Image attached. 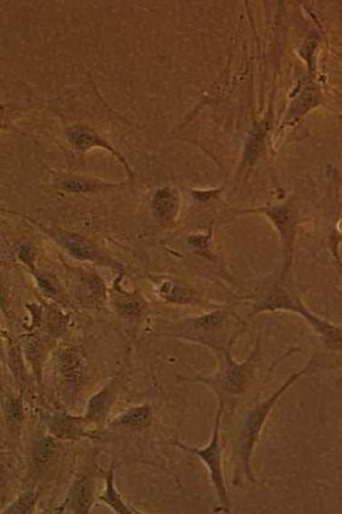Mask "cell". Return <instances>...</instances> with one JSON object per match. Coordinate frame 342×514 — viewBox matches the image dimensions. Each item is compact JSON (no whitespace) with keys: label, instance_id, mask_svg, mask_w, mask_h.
<instances>
[{"label":"cell","instance_id":"6da1fadb","mask_svg":"<svg viewBox=\"0 0 342 514\" xmlns=\"http://www.w3.org/2000/svg\"><path fill=\"white\" fill-rule=\"evenodd\" d=\"M233 346L234 344H230L217 354L219 369L212 374L193 378L178 377V381L203 384L215 393L224 409L226 406L233 407L251 393L262 378V335L259 334L257 337L251 354L244 362H235L231 357Z\"/></svg>","mask_w":342,"mask_h":514},{"label":"cell","instance_id":"7a4b0ae2","mask_svg":"<svg viewBox=\"0 0 342 514\" xmlns=\"http://www.w3.org/2000/svg\"><path fill=\"white\" fill-rule=\"evenodd\" d=\"M318 364V355L315 354L303 369L290 374L269 398L255 403V405L246 411L245 416L242 417L240 424H239L238 434L234 442V486H241L246 480L249 482L257 483L251 466L252 454L257 442L259 441L260 434H262L264 424H266L268 417L270 416L271 410L274 409L281 396L294 383H297L301 377L307 376L311 371H314Z\"/></svg>","mask_w":342,"mask_h":514},{"label":"cell","instance_id":"3957f363","mask_svg":"<svg viewBox=\"0 0 342 514\" xmlns=\"http://www.w3.org/2000/svg\"><path fill=\"white\" fill-rule=\"evenodd\" d=\"M248 330V325L230 306H223L208 314L172 322L163 325L156 336L175 337L201 344L219 354Z\"/></svg>","mask_w":342,"mask_h":514},{"label":"cell","instance_id":"277c9868","mask_svg":"<svg viewBox=\"0 0 342 514\" xmlns=\"http://www.w3.org/2000/svg\"><path fill=\"white\" fill-rule=\"evenodd\" d=\"M268 312H290L299 315L308 323L326 350L342 352V326L333 325L308 310L300 296L286 287L285 282L278 280L260 293L252 304L249 317Z\"/></svg>","mask_w":342,"mask_h":514},{"label":"cell","instance_id":"5b68a950","mask_svg":"<svg viewBox=\"0 0 342 514\" xmlns=\"http://www.w3.org/2000/svg\"><path fill=\"white\" fill-rule=\"evenodd\" d=\"M259 212L267 216L278 231L279 245L282 252V269L278 280L285 282L292 271L294 251H296V241L298 227H299V210H298L294 197L287 198L285 201L278 204L267 205V207L248 209V210L238 211V214H252Z\"/></svg>","mask_w":342,"mask_h":514},{"label":"cell","instance_id":"8992f818","mask_svg":"<svg viewBox=\"0 0 342 514\" xmlns=\"http://www.w3.org/2000/svg\"><path fill=\"white\" fill-rule=\"evenodd\" d=\"M219 410H217L215 424H213L211 441L208 446L204 448H193L185 446L179 441H174L176 446L182 448L190 453L197 455L201 461L204 462L206 469L210 473V480L215 490L217 501H219V512H230V500L228 497L226 480H224V472L222 466V443H220V420H222L224 412V405L219 402Z\"/></svg>","mask_w":342,"mask_h":514},{"label":"cell","instance_id":"52a82bcc","mask_svg":"<svg viewBox=\"0 0 342 514\" xmlns=\"http://www.w3.org/2000/svg\"><path fill=\"white\" fill-rule=\"evenodd\" d=\"M323 104V92L321 86L311 73L294 90L292 102L287 110L281 123V130L287 127H296L314 110L318 109Z\"/></svg>","mask_w":342,"mask_h":514},{"label":"cell","instance_id":"ba28073f","mask_svg":"<svg viewBox=\"0 0 342 514\" xmlns=\"http://www.w3.org/2000/svg\"><path fill=\"white\" fill-rule=\"evenodd\" d=\"M94 488V475L90 470L77 473L75 479L73 480L72 486H70L65 506H68L73 513H90L95 501Z\"/></svg>","mask_w":342,"mask_h":514},{"label":"cell","instance_id":"9c48e42d","mask_svg":"<svg viewBox=\"0 0 342 514\" xmlns=\"http://www.w3.org/2000/svg\"><path fill=\"white\" fill-rule=\"evenodd\" d=\"M81 418L68 416V414H54L45 417L46 427L51 435L58 440H79L83 438L84 432L81 425Z\"/></svg>","mask_w":342,"mask_h":514},{"label":"cell","instance_id":"30bf717a","mask_svg":"<svg viewBox=\"0 0 342 514\" xmlns=\"http://www.w3.org/2000/svg\"><path fill=\"white\" fill-rule=\"evenodd\" d=\"M112 301L117 314L126 321H137L145 314V301L138 294H130L116 288L112 293Z\"/></svg>","mask_w":342,"mask_h":514},{"label":"cell","instance_id":"8fae6325","mask_svg":"<svg viewBox=\"0 0 342 514\" xmlns=\"http://www.w3.org/2000/svg\"><path fill=\"white\" fill-rule=\"evenodd\" d=\"M67 138L70 144L75 146L77 150L83 152V150H87L92 149V147H104V149L112 150L113 156H116L121 160V163L124 165V168L127 169L128 172L130 171V168L126 163V160H123V157L121 154L117 153L115 150L112 149V146L103 141L99 135L93 133L87 128L83 127H73L67 131Z\"/></svg>","mask_w":342,"mask_h":514},{"label":"cell","instance_id":"7c38bea8","mask_svg":"<svg viewBox=\"0 0 342 514\" xmlns=\"http://www.w3.org/2000/svg\"><path fill=\"white\" fill-rule=\"evenodd\" d=\"M153 214L161 223H167L175 218L179 210V198L171 189H158L153 197Z\"/></svg>","mask_w":342,"mask_h":514},{"label":"cell","instance_id":"4fadbf2b","mask_svg":"<svg viewBox=\"0 0 342 514\" xmlns=\"http://www.w3.org/2000/svg\"><path fill=\"white\" fill-rule=\"evenodd\" d=\"M116 380L110 382L109 385L103 388L97 394L92 396L87 403L86 420L90 422H99L108 414L112 400L113 389H115Z\"/></svg>","mask_w":342,"mask_h":514},{"label":"cell","instance_id":"5bb4252c","mask_svg":"<svg viewBox=\"0 0 342 514\" xmlns=\"http://www.w3.org/2000/svg\"><path fill=\"white\" fill-rule=\"evenodd\" d=\"M60 373L67 383L73 385L80 383L83 378V359L73 351H62L57 357Z\"/></svg>","mask_w":342,"mask_h":514},{"label":"cell","instance_id":"9a60e30c","mask_svg":"<svg viewBox=\"0 0 342 514\" xmlns=\"http://www.w3.org/2000/svg\"><path fill=\"white\" fill-rule=\"evenodd\" d=\"M158 293H160L161 299L171 304L193 305L200 303V297L194 296L190 288L174 284L171 281L161 282L160 287H158Z\"/></svg>","mask_w":342,"mask_h":514},{"label":"cell","instance_id":"2e32d148","mask_svg":"<svg viewBox=\"0 0 342 514\" xmlns=\"http://www.w3.org/2000/svg\"><path fill=\"white\" fill-rule=\"evenodd\" d=\"M98 501L104 502L105 505H108L109 508L112 509V511L117 514H133L137 513L135 511H132L130 508L124 501L119 491H117L115 487V465H112L110 468L108 475H106V487L105 491L102 495H99L97 498Z\"/></svg>","mask_w":342,"mask_h":514},{"label":"cell","instance_id":"e0dca14e","mask_svg":"<svg viewBox=\"0 0 342 514\" xmlns=\"http://www.w3.org/2000/svg\"><path fill=\"white\" fill-rule=\"evenodd\" d=\"M269 130V123L257 124L251 134H249L248 144L244 154V164H255L257 160L260 157L266 145V137Z\"/></svg>","mask_w":342,"mask_h":514},{"label":"cell","instance_id":"ac0fdd59","mask_svg":"<svg viewBox=\"0 0 342 514\" xmlns=\"http://www.w3.org/2000/svg\"><path fill=\"white\" fill-rule=\"evenodd\" d=\"M151 418V407L149 405H142L131 407L126 412L117 417L112 422L115 427H128V428H143L149 425Z\"/></svg>","mask_w":342,"mask_h":514},{"label":"cell","instance_id":"d6986e66","mask_svg":"<svg viewBox=\"0 0 342 514\" xmlns=\"http://www.w3.org/2000/svg\"><path fill=\"white\" fill-rule=\"evenodd\" d=\"M60 241L73 258L92 260V262L99 259L98 252L94 248H92L86 242L72 237V235H62Z\"/></svg>","mask_w":342,"mask_h":514},{"label":"cell","instance_id":"ffe728a7","mask_svg":"<svg viewBox=\"0 0 342 514\" xmlns=\"http://www.w3.org/2000/svg\"><path fill=\"white\" fill-rule=\"evenodd\" d=\"M39 491L27 490L22 493L14 502H11L2 514H29L34 511L38 502Z\"/></svg>","mask_w":342,"mask_h":514},{"label":"cell","instance_id":"44dd1931","mask_svg":"<svg viewBox=\"0 0 342 514\" xmlns=\"http://www.w3.org/2000/svg\"><path fill=\"white\" fill-rule=\"evenodd\" d=\"M210 237H211V234L197 235V237L190 238L189 242L190 245L192 246V248L196 249V251L198 253H200V255L211 257V253H210L209 247Z\"/></svg>","mask_w":342,"mask_h":514},{"label":"cell","instance_id":"7402d4cb","mask_svg":"<svg viewBox=\"0 0 342 514\" xmlns=\"http://www.w3.org/2000/svg\"><path fill=\"white\" fill-rule=\"evenodd\" d=\"M64 187L68 192L83 193L92 189V186L83 179H69L64 182Z\"/></svg>","mask_w":342,"mask_h":514},{"label":"cell","instance_id":"603a6c76","mask_svg":"<svg viewBox=\"0 0 342 514\" xmlns=\"http://www.w3.org/2000/svg\"><path fill=\"white\" fill-rule=\"evenodd\" d=\"M50 439L43 440L42 442L36 447L35 455L39 461H47L53 454L54 444L51 442Z\"/></svg>","mask_w":342,"mask_h":514},{"label":"cell","instance_id":"cb8c5ba5","mask_svg":"<svg viewBox=\"0 0 342 514\" xmlns=\"http://www.w3.org/2000/svg\"><path fill=\"white\" fill-rule=\"evenodd\" d=\"M222 192V189H211V190H193L192 197L193 199L198 201V203H206V201L212 200L213 198H217Z\"/></svg>","mask_w":342,"mask_h":514},{"label":"cell","instance_id":"d4e9b609","mask_svg":"<svg viewBox=\"0 0 342 514\" xmlns=\"http://www.w3.org/2000/svg\"><path fill=\"white\" fill-rule=\"evenodd\" d=\"M5 412L7 420L11 422H17L22 416L21 403L16 402V400H11V402H7Z\"/></svg>","mask_w":342,"mask_h":514},{"label":"cell","instance_id":"484cf974","mask_svg":"<svg viewBox=\"0 0 342 514\" xmlns=\"http://www.w3.org/2000/svg\"><path fill=\"white\" fill-rule=\"evenodd\" d=\"M20 258L25 263H29L32 260V249L28 246H22L20 248Z\"/></svg>","mask_w":342,"mask_h":514},{"label":"cell","instance_id":"4316f807","mask_svg":"<svg viewBox=\"0 0 342 514\" xmlns=\"http://www.w3.org/2000/svg\"><path fill=\"white\" fill-rule=\"evenodd\" d=\"M334 93H336L337 102H339V104L342 106V93H341V92L334 91Z\"/></svg>","mask_w":342,"mask_h":514}]
</instances>
